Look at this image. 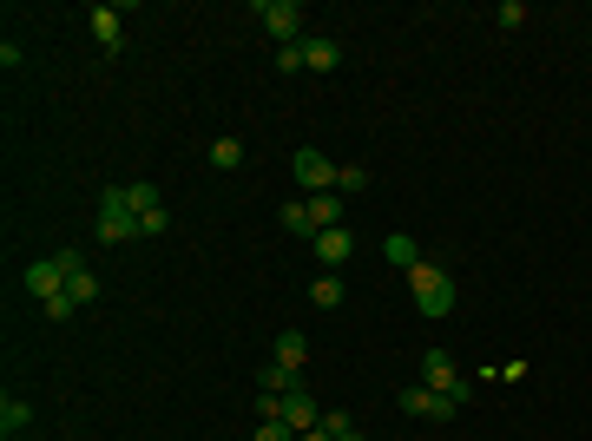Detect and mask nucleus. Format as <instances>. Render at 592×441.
<instances>
[{"mask_svg": "<svg viewBox=\"0 0 592 441\" xmlns=\"http://www.w3.org/2000/svg\"><path fill=\"white\" fill-rule=\"evenodd\" d=\"M408 290H415V310L428 316V323H441V316L454 310V277H448V270H435L428 257L408 270Z\"/></svg>", "mask_w": 592, "mask_h": 441, "instance_id": "f257e3e1", "label": "nucleus"}, {"mask_svg": "<svg viewBox=\"0 0 592 441\" xmlns=\"http://www.w3.org/2000/svg\"><path fill=\"white\" fill-rule=\"evenodd\" d=\"M125 205H132V218H139V231H145V237H165V231H172L165 191H158L152 178H125Z\"/></svg>", "mask_w": 592, "mask_h": 441, "instance_id": "f03ea898", "label": "nucleus"}, {"mask_svg": "<svg viewBox=\"0 0 592 441\" xmlns=\"http://www.w3.org/2000/svg\"><path fill=\"white\" fill-rule=\"evenodd\" d=\"M93 237H99V244H132V237H145V231H139V218H132V205H125V185H112L106 198H99V224H93Z\"/></svg>", "mask_w": 592, "mask_h": 441, "instance_id": "7ed1b4c3", "label": "nucleus"}, {"mask_svg": "<svg viewBox=\"0 0 592 441\" xmlns=\"http://www.w3.org/2000/svg\"><path fill=\"white\" fill-rule=\"evenodd\" d=\"M257 20H264L270 27V40H277V47H296V40H310V33H303V0H257Z\"/></svg>", "mask_w": 592, "mask_h": 441, "instance_id": "20e7f679", "label": "nucleus"}, {"mask_svg": "<svg viewBox=\"0 0 592 441\" xmlns=\"http://www.w3.org/2000/svg\"><path fill=\"white\" fill-rule=\"evenodd\" d=\"M421 382H428V389H441V395L454 402V409H461V402L474 395V382L461 376V369H454V356H448V349H428V356H421Z\"/></svg>", "mask_w": 592, "mask_h": 441, "instance_id": "39448f33", "label": "nucleus"}, {"mask_svg": "<svg viewBox=\"0 0 592 441\" xmlns=\"http://www.w3.org/2000/svg\"><path fill=\"white\" fill-rule=\"evenodd\" d=\"M290 178L303 185V198H316V191H336V165H329L316 145H303V152L290 158Z\"/></svg>", "mask_w": 592, "mask_h": 441, "instance_id": "423d86ee", "label": "nucleus"}, {"mask_svg": "<svg viewBox=\"0 0 592 441\" xmlns=\"http://www.w3.org/2000/svg\"><path fill=\"white\" fill-rule=\"evenodd\" d=\"M395 402H402V415H415V422H448L454 415V402L441 389H428V382H421V389H395Z\"/></svg>", "mask_w": 592, "mask_h": 441, "instance_id": "0eeeda50", "label": "nucleus"}, {"mask_svg": "<svg viewBox=\"0 0 592 441\" xmlns=\"http://www.w3.org/2000/svg\"><path fill=\"white\" fill-rule=\"evenodd\" d=\"M20 284H27V297L33 303H47V297H60V290H66V270H60V257H33V264H27V277H20Z\"/></svg>", "mask_w": 592, "mask_h": 441, "instance_id": "6e6552de", "label": "nucleus"}, {"mask_svg": "<svg viewBox=\"0 0 592 441\" xmlns=\"http://www.w3.org/2000/svg\"><path fill=\"white\" fill-rule=\"evenodd\" d=\"M310 244H316V257H323V270H343L349 257H356V237H349L343 224H336V231H316Z\"/></svg>", "mask_w": 592, "mask_h": 441, "instance_id": "1a4fd4ad", "label": "nucleus"}, {"mask_svg": "<svg viewBox=\"0 0 592 441\" xmlns=\"http://www.w3.org/2000/svg\"><path fill=\"white\" fill-rule=\"evenodd\" d=\"M283 422H290L296 435H310V428L323 422V409H316V395H310V389H290V395H283Z\"/></svg>", "mask_w": 592, "mask_h": 441, "instance_id": "9d476101", "label": "nucleus"}, {"mask_svg": "<svg viewBox=\"0 0 592 441\" xmlns=\"http://www.w3.org/2000/svg\"><path fill=\"white\" fill-rule=\"evenodd\" d=\"M86 20H93V40H99V53H119V47H125L119 7H86Z\"/></svg>", "mask_w": 592, "mask_h": 441, "instance_id": "9b49d317", "label": "nucleus"}, {"mask_svg": "<svg viewBox=\"0 0 592 441\" xmlns=\"http://www.w3.org/2000/svg\"><path fill=\"white\" fill-rule=\"evenodd\" d=\"M303 205H310L316 231H336V224H343V191H316V198H303Z\"/></svg>", "mask_w": 592, "mask_h": 441, "instance_id": "f8f14e48", "label": "nucleus"}, {"mask_svg": "<svg viewBox=\"0 0 592 441\" xmlns=\"http://www.w3.org/2000/svg\"><path fill=\"white\" fill-rule=\"evenodd\" d=\"M303 66H310V73H336V66H343V47H336V40H303Z\"/></svg>", "mask_w": 592, "mask_h": 441, "instance_id": "ddd939ff", "label": "nucleus"}, {"mask_svg": "<svg viewBox=\"0 0 592 441\" xmlns=\"http://www.w3.org/2000/svg\"><path fill=\"white\" fill-rule=\"evenodd\" d=\"M382 257H389L395 270H415V264H421V244H415L408 231H389V244H382Z\"/></svg>", "mask_w": 592, "mask_h": 441, "instance_id": "4468645a", "label": "nucleus"}, {"mask_svg": "<svg viewBox=\"0 0 592 441\" xmlns=\"http://www.w3.org/2000/svg\"><path fill=\"white\" fill-rule=\"evenodd\" d=\"M27 422H33V409L20 402V395H7V402H0V435H7V441L27 435Z\"/></svg>", "mask_w": 592, "mask_h": 441, "instance_id": "2eb2a0df", "label": "nucleus"}, {"mask_svg": "<svg viewBox=\"0 0 592 441\" xmlns=\"http://www.w3.org/2000/svg\"><path fill=\"white\" fill-rule=\"evenodd\" d=\"M277 363L303 376V363H310V343H303V336H296V330H283V336H277Z\"/></svg>", "mask_w": 592, "mask_h": 441, "instance_id": "dca6fc26", "label": "nucleus"}, {"mask_svg": "<svg viewBox=\"0 0 592 441\" xmlns=\"http://www.w3.org/2000/svg\"><path fill=\"white\" fill-rule=\"evenodd\" d=\"M277 224H283L290 237H316V224H310V205H303V198H290V205L277 211Z\"/></svg>", "mask_w": 592, "mask_h": 441, "instance_id": "f3484780", "label": "nucleus"}, {"mask_svg": "<svg viewBox=\"0 0 592 441\" xmlns=\"http://www.w3.org/2000/svg\"><path fill=\"white\" fill-rule=\"evenodd\" d=\"M257 389H264V395H290V389H303V376H296V369H283V363H270L264 376H257Z\"/></svg>", "mask_w": 592, "mask_h": 441, "instance_id": "a211bd4d", "label": "nucleus"}, {"mask_svg": "<svg viewBox=\"0 0 592 441\" xmlns=\"http://www.w3.org/2000/svg\"><path fill=\"white\" fill-rule=\"evenodd\" d=\"M310 303H316V310H336V303H343V277H336V270H323V277L310 284Z\"/></svg>", "mask_w": 592, "mask_h": 441, "instance_id": "6ab92c4d", "label": "nucleus"}, {"mask_svg": "<svg viewBox=\"0 0 592 441\" xmlns=\"http://www.w3.org/2000/svg\"><path fill=\"white\" fill-rule=\"evenodd\" d=\"M66 297H73L79 310H86V303H99V277H93V270H79V277H66Z\"/></svg>", "mask_w": 592, "mask_h": 441, "instance_id": "aec40b11", "label": "nucleus"}, {"mask_svg": "<svg viewBox=\"0 0 592 441\" xmlns=\"http://www.w3.org/2000/svg\"><path fill=\"white\" fill-rule=\"evenodd\" d=\"M211 165H218V172H237V165H244V139H218L211 145Z\"/></svg>", "mask_w": 592, "mask_h": 441, "instance_id": "412c9836", "label": "nucleus"}, {"mask_svg": "<svg viewBox=\"0 0 592 441\" xmlns=\"http://www.w3.org/2000/svg\"><path fill=\"white\" fill-rule=\"evenodd\" d=\"M336 191H343V198L369 191V172H362V165H336Z\"/></svg>", "mask_w": 592, "mask_h": 441, "instance_id": "4be33fe9", "label": "nucleus"}, {"mask_svg": "<svg viewBox=\"0 0 592 441\" xmlns=\"http://www.w3.org/2000/svg\"><path fill=\"white\" fill-rule=\"evenodd\" d=\"M494 27H507V33L527 27V0H500V7H494Z\"/></svg>", "mask_w": 592, "mask_h": 441, "instance_id": "5701e85b", "label": "nucleus"}, {"mask_svg": "<svg viewBox=\"0 0 592 441\" xmlns=\"http://www.w3.org/2000/svg\"><path fill=\"white\" fill-rule=\"evenodd\" d=\"M323 428H329V435H336V441H343L349 428H356V415H349V409H323Z\"/></svg>", "mask_w": 592, "mask_h": 441, "instance_id": "b1692460", "label": "nucleus"}, {"mask_svg": "<svg viewBox=\"0 0 592 441\" xmlns=\"http://www.w3.org/2000/svg\"><path fill=\"white\" fill-rule=\"evenodd\" d=\"M40 310H47V323H66V316H73L79 303H73V297H66V290H60V297H47V303H40Z\"/></svg>", "mask_w": 592, "mask_h": 441, "instance_id": "393cba45", "label": "nucleus"}, {"mask_svg": "<svg viewBox=\"0 0 592 441\" xmlns=\"http://www.w3.org/2000/svg\"><path fill=\"white\" fill-rule=\"evenodd\" d=\"M250 441H296V428L290 422H257V435Z\"/></svg>", "mask_w": 592, "mask_h": 441, "instance_id": "a878e982", "label": "nucleus"}, {"mask_svg": "<svg viewBox=\"0 0 592 441\" xmlns=\"http://www.w3.org/2000/svg\"><path fill=\"white\" fill-rule=\"evenodd\" d=\"M277 73H303V40H296V47H277Z\"/></svg>", "mask_w": 592, "mask_h": 441, "instance_id": "bb28decb", "label": "nucleus"}, {"mask_svg": "<svg viewBox=\"0 0 592 441\" xmlns=\"http://www.w3.org/2000/svg\"><path fill=\"white\" fill-rule=\"evenodd\" d=\"M296 441H336V435H329V428H323V422H316V428H310V435H296Z\"/></svg>", "mask_w": 592, "mask_h": 441, "instance_id": "cd10ccee", "label": "nucleus"}, {"mask_svg": "<svg viewBox=\"0 0 592 441\" xmlns=\"http://www.w3.org/2000/svg\"><path fill=\"white\" fill-rule=\"evenodd\" d=\"M343 441H369V435H362V428H349V435H343Z\"/></svg>", "mask_w": 592, "mask_h": 441, "instance_id": "c85d7f7f", "label": "nucleus"}]
</instances>
